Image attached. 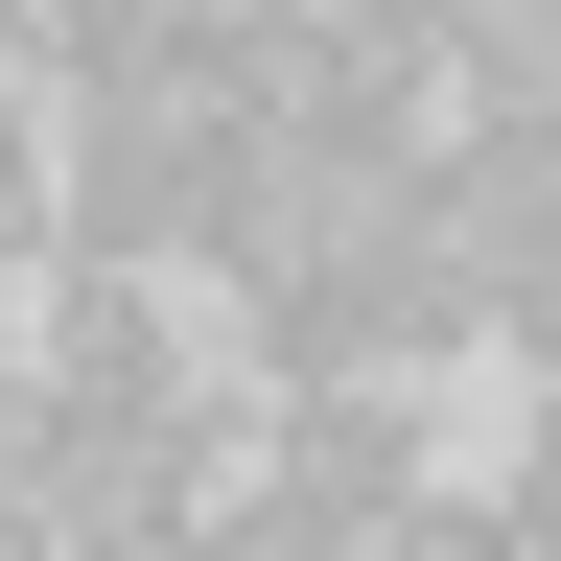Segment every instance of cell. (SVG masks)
<instances>
[{
  "instance_id": "1",
  "label": "cell",
  "mask_w": 561,
  "mask_h": 561,
  "mask_svg": "<svg viewBox=\"0 0 561 561\" xmlns=\"http://www.w3.org/2000/svg\"><path fill=\"white\" fill-rule=\"evenodd\" d=\"M421 164L445 117H234V210H210V280L234 305H328V280H398Z\"/></svg>"
},
{
  "instance_id": "2",
  "label": "cell",
  "mask_w": 561,
  "mask_h": 561,
  "mask_svg": "<svg viewBox=\"0 0 561 561\" xmlns=\"http://www.w3.org/2000/svg\"><path fill=\"white\" fill-rule=\"evenodd\" d=\"M421 280H445V305L515 351L538 305H561V140H445V164H421V234H398Z\"/></svg>"
},
{
  "instance_id": "3",
  "label": "cell",
  "mask_w": 561,
  "mask_h": 561,
  "mask_svg": "<svg viewBox=\"0 0 561 561\" xmlns=\"http://www.w3.org/2000/svg\"><path fill=\"white\" fill-rule=\"evenodd\" d=\"M47 398H70V445H187V328H164V280H47Z\"/></svg>"
},
{
  "instance_id": "4",
  "label": "cell",
  "mask_w": 561,
  "mask_h": 561,
  "mask_svg": "<svg viewBox=\"0 0 561 561\" xmlns=\"http://www.w3.org/2000/svg\"><path fill=\"white\" fill-rule=\"evenodd\" d=\"M421 117L445 140H561V0H421Z\"/></svg>"
},
{
  "instance_id": "5",
  "label": "cell",
  "mask_w": 561,
  "mask_h": 561,
  "mask_svg": "<svg viewBox=\"0 0 561 561\" xmlns=\"http://www.w3.org/2000/svg\"><path fill=\"white\" fill-rule=\"evenodd\" d=\"M280 491H305V515H351V538H398L421 491H468V468L421 445V398H305V421H280Z\"/></svg>"
},
{
  "instance_id": "6",
  "label": "cell",
  "mask_w": 561,
  "mask_h": 561,
  "mask_svg": "<svg viewBox=\"0 0 561 561\" xmlns=\"http://www.w3.org/2000/svg\"><path fill=\"white\" fill-rule=\"evenodd\" d=\"M47 468H70V398H47V351H0V515H47Z\"/></svg>"
},
{
  "instance_id": "7",
  "label": "cell",
  "mask_w": 561,
  "mask_h": 561,
  "mask_svg": "<svg viewBox=\"0 0 561 561\" xmlns=\"http://www.w3.org/2000/svg\"><path fill=\"white\" fill-rule=\"evenodd\" d=\"M375 561H538V538H515V491H421V515H398Z\"/></svg>"
},
{
  "instance_id": "8",
  "label": "cell",
  "mask_w": 561,
  "mask_h": 561,
  "mask_svg": "<svg viewBox=\"0 0 561 561\" xmlns=\"http://www.w3.org/2000/svg\"><path fill=\"white\" fill-rule=\"evenodd\" d=\"M210 561H375V538L305 515V491H234V515H210Z\"/></svg>"
},
{
  "instance_id": "9",
  "label": "cell",
  "mask_w": 561,
  "mask_h": 561,
  "mask_svg": "<svg viewBox=\"0 0 561 561\" xmlns=\"http://www.w3.org/2000/svg\"><path fill=\"white\" fill-rule=\"evenodd\" d=\"M491 491H515V515H561V398L515 421V468H491Z\"/></svg>"
}]
</instances>
